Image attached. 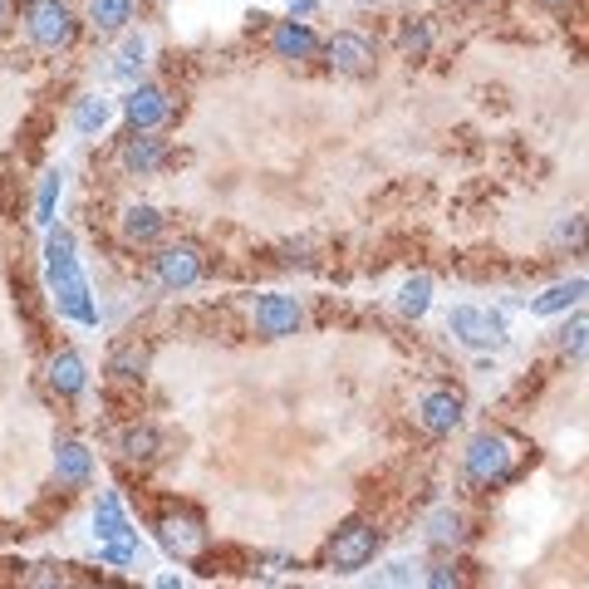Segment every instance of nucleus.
Here are the masks:
<instances>
[{
    "label": "nucleus",
    "instance_id": "nucleus-1",
    "mask_svg": "<svg viewBox=\"0 0 589 589\" xmlns=\"http://www.w3.org/2000/svg\"><path fill=\"white\" fill-rule=\"evenodd\" d=\"M49 286L59 294V310L74 314V320H84V324H93V304H89V290H84V280H79V266H74V241L65 231L49 236Z\"/></svg>",
    "mask_w": 589,
    "mask_h": 589
},
{
    "label": "nucleus",
    "instance_id": "nucleus-2",
    "mask_svg": "<svg viewBox=\"0 0 589 589\" xmlns=\"http://www.w3.org/2000/svg\"><path fill=\"white\" fill-rule=\"evenodd\" d=\"M25 30L40 49L59 55L79 40V15L65 5V0H25Z\"/></svg>",
    "mask_w": 589,
    "mask_h": 589
},
{
    "label": "nucleus",
    "instance_id": "nucleus-3",
    "mask_svg": "<svg viewBox=\"0 0 589 589\" xmlns=\"http://www.w3.org/2000/svg\"><path fill=\"white\" fill-rule=\"evenodd\" d=\"M462 467H467V477L477 487H507L515 477V452L501 433H477L467 442V462Z\"/></svg>",
    "mask_w": 589,
    "mask_h": 589
},
{
    "label": "nucleus",
    "instance_id": "nucleus-4",
    "mask_svg": "<svg viewBox=\"0 0 589 589\" xmlns=\"http://www.w3.org/2000/svg\"><path fill=\"white\" fill-rule=\"evenodd\" d=\"M378 541H384V535H378L374 521H344L340 531H334V541L324 545V565L340 570V575L364 570V565L378 555Z\"/></svg>",
    "mask_w": 589,
    "mask_h": 589
},
{
    "label": "nucleus",
    "instance_id": "nucleus-5",
    "mask_svg": "<svg viewBox=\"0 0 589 589\" xmlns=\"http://www.w3.org/2000/svg\"><path fill=\"white\" fill-rule=\"evenodd\" d=\"M153 270H157V286L167 290H192L197 280H202L207 270V256L202 246H192V241H177V246H163L153 256Z\"/></svg>",
    "mask_w": 589,
    "mask_h": 589
},
{
    "label": "nucleus",
    "instance_id": "nucleus-6",
    "mask_svg": "<svg viewBox=\"0 0 589 589\" xmlns=\"http://www.w3.org/2000/svg\"><path fill=\"white\" fill-rule=\"evenodd\" d=\"M251 324H256L260 340H290V334H300L304 310H300V300H290V294H260Z\"/></svg>",
    "mask_w": 589,
    "mask_h": 589
},
{
    "label": "nucleus",
    "instance_id": "nucleus-7",
    "mask_svg": "<svg viewBox=\"0 0 589 589\" xmlns=\"http://www.w3.org/2000/svg\"><path fill=\"white\" fill-rule=\"evenodd\" d=\"M324 59H330V69L344 74V79L374 74V45H368L364 35H354V30H340V35L324 40Z\"/></svg>",
    "mask_w": 589,
    "mask_h": 589
},
{
    "label": "nucleus",
    "instance_id": "nucleus-8",
    "mask_svg": "<svg viewBox=\"0 0 589 589\" xmlns=\"http://www.w3.org/2000/svg\"><path fill=\"white\" fill-rule=\"evenodd\" d=\"M157 541H163V551L177 555V560H197L202 545H207V531H202V521H197L192 511H173V515L157 521Z\"/></svg>",
    "mask_w": 589,
    "mask_h": 589
},
{
    "label": "nucleus",
    "instance_id": "nucleus-9",
    "mask_svg": "<svg viewBox=\"0 0 589 589\" xmlns=\"http://www.w3.org/2000/svg\"><path fill=\"white\" fill-rule=\"evenodd\" d=\"M123 113H129V123L138 133H153V129H163V123H167V113H173V99H167L157 84H138V89L123 99Z\"/></svg>",
    "mask_w": 589,
    "mask_h": 589
},
{
    "label": "nucleus",
    "instance_id": "nucleus-10",
    "mask_svg": "<svg viewBox=\"0 0 589 589\" xmlns=\"http://www.w3.org/2000/svg\"><path fill=\"white\" fill-rule=\"evenodd\" d=\"M462 413H467V398H462L457 388H433V393L423 398V427L437 437H447L452 427H462Z\"/></svg>",
    "mask_w": 589,
    "mask_h": 589
},
{
    "label": "nucleus",
    "instance_id": "nucleus-11",
    "mask_svg": "<svg viewBox=\"0 0 589 589\" xmlns=\"http://www.w3.org/2000/svg\"><path fill=\"white\" fill-rule=\"evenodd\" d=\"M452 334H457L462 344H471V349H487V344H497L501 340V320L497 314H487V310H452Z\"/></svg>",
    "mask_w": 589,
    "mask_h": 589
},
{
    "label": "nucleus",
    "instance_id": "nucleus-12",
    "mask_svg": "<svg viewBox=\"0 0 589 589\" xmlns=\"http://www.w3.org/2000/svg\"><path fill=\"white\" fill-rule=\"evenodd\" d=\"M119 163H123V173H129V177H153L157 167L167 163V143L163 138H147V133L133 129V138L123 143Z\"/></svg>",
    "mask_w": 589,
    "mask_h": 589
},
{
    "label": "nucleus",
    "instance_id": "nucleus-13",
    "mask_svg": "<svg viewBox=\"0 0 589 589\" xmlns=\"http://www.w3.org/2000/svg\"><path fill=\"white\" fill-rule=\"evenodd\" d=\"M55 477H59V487H69V491L89 487L93 457H89V447H84V442H74V437L59 442V447H55Z\"/></svg>",
    "mask_w": 589,
    "mask_h": 589
},
{
    "label": "nucleus",
    "instance_id": "nucleus-14",
    "mask_svg": "<svg viewBox=\"0 0 589 589\" xmlns=\"http://www.w3.org/2000/svg\"><path fill=\"white\" fill-rule=\"evenodd\" d=\"M270 49H276L280 59H314L320 40H314V30L304 25V20H280V25L270 30Z\"/></svg>",
    "mask_w": 589,
    "mask_h": 589
},
{
    "label": "nucleus",
    "instance_id": "nucleus-15",
    "mask_svg": "<svg viewBox=\"0 0 589 589\" xmlns=\"http://www.w3.org/2000/svg\"><path fill=\"white\" fill-rule=\"evenodd\" d=\"M84 359L74 349H59L55 359H49V388H55L59 398H74V393H84Z\"/></svg>",
    "mask_w": 589,
    "mask_h": 589
},
{
    "label": "nucleus",
    "instance_id": "nucleus-16",
    "mask_svg": "<svg viewBox=\"0 0 589 589\" xmlns=\"http://www.w3.org/2000/svg\"><path fill=\"white\" fill-rule=\"evenodd\" d=\"M119 452L129 462H138V467H147V462L163 452V437H157V427H147V423H133V427H123V437H119Z\"/></svg>",
    "mask_w": 589,
    "mask_h": 589
},
{
    "label": "nucleus",
    "instance_id": "nucleus-17",
    "mask_svg": "<svg viewBox=\"0 0 589 589\" xmlns=\"http://www.w3.org/2000/svg\"><path fill=\"white\" fill-rule=\"evenodd\" d=\"M163 236V212L157 207H129L123 212V241L129 246H147V241Z\"/></svg>",
    "mask_w": 589,
    "mask_h": 589
},
{
    "label": "nucleus",
    "instance_id": "nucleus-18",
    "mask_svg": "<svg viewBox=\"0 0 589 589\" xmlns=\"http://www.w3.org/2000/svg\"><path fill=\"white\" fill-rule=\"evenodd\" d=\"M133 20V0H89V25L99 35H119Z\"/></svg>",
    "mask_w": 589,
    "mask_h": 589
},
{
    "label": "nucleus",
    "instance_id": "nucleus-19",
    "mask_svg": "<svg viewBox=\"0 0 589 589\" xmlns=\"http://www.w3.org/2000/svg\"><path fill=\"white\" fill-rule=\"evenodd\" d=\"M467 541V521L457 511H433L427 515V545L433 551H452V545Z\"/></svg>",
    "mask_w": 589,
    "mask_h": 589
},
{
    "label": "nucleus",
    "instance_id": "nucleus-20",
    "mask_svg": "<svg viewBox=\"0 0 589 589\" xmlns=\"http://www.w3.org/2000/svg\"><path fill=\"white\" fill-rule=\"evenodd\" d=\"M589 290V280H565V286H551L541 294V300H531V314H560V310H570L575 300Z\"/></svg>",
    "mask_w": 589,
    "mask_h": 589
},
{
    "label": "nucleus",
    "instance_id": "nucleus-21",
    "mask_svg": "<svg viewBox=\"0 0 589 589\" xmlns=\"http://www.w3.org/2000/svg\"><path fill=\"white\" fill-rule=\"evenodd\" d=\"M555 344H560L565 359H585V354H589V314H575V320H565L560 334H555Z\"/></svg>",
    "mask_w": 589,
    "mask_h": 589
},
{
    "label": "nucleus",
    "instance_id": "nucleus-22",
    "mask_svg": "<svg viewBox=\"0 0 589 589\" xmlns=\"http://www.w3.org/2000/svg\"><path fill=\"white\" fill-rule=\"evenodd\" d=\"M93 525H99L103 541H129V521H123V511H119V501H113V497H99Z\"/></svg>",
    "mask_w": 589,
    "mask_h": 589
},
{
    "label": "nucleus",
    "instance_id": "nucleus-23",
    "mask_svg": "<svg viewBox=\"0 0 589 589\" xmlns=\"http://www.w3.org/2000/svg\"><path fill=\"white\" fill-rule=\"evenodd\" d=\"M109 374L113 378H129V384H133V378H143L147 374V349H138V344H123V349L109 359Z\"/></svg>",
    "mask_w": 589,
    "mask_h": 589
},
{
    "label": "nucleus",
    "instance_id": "nucleus-24",
    "mask_svg": "<svg viewBox=\"0 0 589 589\" xmlns=\"http://www.w3.org/2000/svg\"><path fill=\"white\" fill-rule=\"evenodd\" d=\"M427 300H433V280H427V276H413V280L403 286V294H398V310H403L408 320H418V314L427 310Z\"/></svg>",
    "mask_w": 589,
    "mask_h": 589
},
{
    "label": "nucleus",
    "instance_id": "nucleus-25",
    "mask_svg": "<svg viewBox=\"0 0 589 589\" xmlns=\"http://www.w3.org/2000/svg\"><path fill=\"white\" fill-rule=\"evenodd\" d=\"M103 123H109V103H103V99H79V109H74V129H79V133H99Z\"/></svg>",
    "mask_w": 589,
    "mask_h": 589
},
{
    "label": "nucleus",
    "instance_id": "nucleus-26",
    "mask_svg": "<svg viewBox=\"0 0 589 589\" xmlns=\"http://www.w3.org/2000/svg\"><path fill=\"white\" fill-rule=\"evenodd\" d=\"M143 55H147V40L129 35V40H123V49H119V65H113V74H119V79H133V74L143 69Z\"/></svg>",
    "mask_w": 589,
    "mask_h": 589
},
{
    "label": "nucleus",
    "instance_id": "nucleus-27",
    "mask_svg": "<svg viewBox=\"0 0 589 589\" xmlns=\"http://www.w3.org/2000/svg\"><path fill=\"white\" fill-rule=\"evenodd\" d=\"M585 241H589L585 216H565L560 226H555V246H575V251H585Z\"/></svg>",
    "mask_w": 589,
    "mask_h": 589
},
{
    "label": "nucleus",
    "instance_id": "nucleus-28",
    "mask_svg": "<svg viewBox=\"0 0 589 589\" xmlns=\"http://www.w3.org/2000/svg\"><path fill=\"white\" fill-rule=\"evenodd\" d=\"M55 197H59V173L45 177V187H40V221L49 226V216H55Z\"/></svg>",
    "mask_w": 589,
    "mask_h": 589
},
{
    "label": "nucleus",
    "instance_id": "nucleus-29",
    "mask_svg": "<svg viewBox=\"0 0 589 589\" xmlns=\"http://www.w3.org/2000/svg\"><path fill=\"white\" fill-rule=\"evenodd\" d=\"M403 49H408L413 59H423V55H427V25H408V30H403Z\"/></svg>",
    "mask_w": 589,
    "mask_h": 589
},
{
    "label": "nucleus",
    "instance_id": "nucleus-30",
    "mask_svg": "<svg viewBox=\"0 0 589 589\" xmlns=\"http://www.w3.org/2000/svg\"><path fill=\"white\" fill-rule=\"evenodd\" d=\"M423 585H433V589H447V585H462V575L452 570V565H433V570L423 575Z\"/></svg>",
    "mask_w": 589,
    "mask_h": 589
},
{
    "label": "nucleus",
    "instance_id": "nucleus-31",
    "mask_svg": "<svg viewBox=\"0 0 589 589\" xmlns=\"http://www.w3.org/2000/svg\"><path fill=\"white\" fill-rule=\"evenodd\" d=\"M133 555H138V551H133V545H129V541H113V545H109V551H103V560H109V565H129V560H133Z\"/></svg>",
    "mask_w": 589,
    "mask_h": 589
},
{
    "label": "nucleus",
    "instance_id": "nucleus-32",
    "mask_svg": "<svg viewBox=\"0 0 589 589\" xmlns=\"http://www.w3.org/2000/svg\"><path fill=\"white\" fill-rule=\"evenodd\" d=\"M0 20H5V0H0Z\"/></svg>",
    "mask_w": 589,
    "mask_h": 589
}]
</instances>
